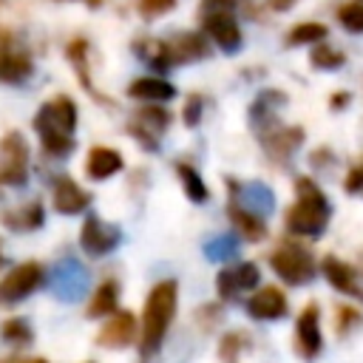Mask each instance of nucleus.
I'll return each mask as SVG.
<instances>
[{"instance_id": "obj_28", "label": "nucleus", "mask_w": 363, "mask_h": 363, "mask_svg": "<svg viewBox=\"0 0 363 363\" xmlns=\"http://www.w3.org/2000/svg\"><path fill=\"white\" fill-rule=\"evenodd\" d=\"M235 235H238V233H221V235L210 238V241L204 244V255H207L210 261H227V258H233L235 250H238V238H235Z\"/></svg>"}, {"instance_id": "obj_10", "label": "nucleus", "mask_w": 363, "mask_h": 363, "mask_svg": "<svg viewBox=\"0 0 363 363\" xmlns=\"http://www.w3.org/2000/svg\"><path fill=\"white\" fill-rule=\"evenodd\" d=\"M261 145H264V150L272 156V159H289L298 147H301V142H303V130L298 128V125H269V128H264L261 130Z\"/></svg>"}, {"instance_id": "obj_4", "label": "nucleus", "mask_w": 363, "mask_h": 363, "mask_svg": "<svg viewBox=\"0 0 363 363\" xmlns=\"http://www.w3.org/2000/svg\"><path fill=\"white\" fill-rule=\"evenodd\" d=\"M269 264H272L275 275L289 286H301V284L312 281V275H315L312 252L301 244H292V241L278 244L275 252L269 255Z\"/></svg>"}, {"instance_id": "obj_16", "label": "nucleus", "mask_w": 363, "mask_h": 363, "mask_svg": "<svg viewBox=\"0 0 363 363\" xmlns=\"http://www.w3.org/2000/svg\"><path fill=\"white\" fill-rule=\"evenodd\" d=\"M133 337H136V318L133 312L125 309V312H113V318L105 320V326L96 335V343L108 349H125L133 343Z\"/></svg>"}, {"instance_id": "obj_25", "label": "nucleus", "mask_w": 363, "mask_h": 363, "mask_svg": "<svg viewBox=\"0 0 363 363\" xmlns=\"http://www.w3.org/2000/svg\"><path fill=\"white\" fill-rule=\"evenodd\" d=\"M284 102H286V96H284L281 91H275V88L261 91V94L255 96L252 108H250V119H252L255 125H261V130H264V128L275 125V111H278Z\"/></svg>"}, {"instance_id": "obj_12", "label": "nucleus", "mask_w": 363, "mask_h": 363, "mask_svg": "<svg viewBox=\"0 0 363 363\" xmlns=\"http://www.w3.org/2000/svg\"><path fill=\"white\" fill-rule=\"evenodd\" d=\"M204 31L221 51H235L241 45V28L233 17V11H207L204 14Z\"/></svg>"}, {"instance_id": "obj_43", "label": "nucleus", "mask_w": 363, "mask_h": 363, "mask_svg": "<svg viewBox=\"0 0 363 363\" xmlns=\"http://www.w3.org/2000/svg\"><path fill=\"white\" fill-rule=\"evenodd\" d=\"M20 363H48L45 357H31V360H20Z\"/></svg>"}, {"instance_id": "obj_41", "label": "nucleus", "mask_w": 363, "mask_h": 363, "mask_svg": "<svg viewBox=\"0 0 363 363\" xmlns=\"http://www.w3.org/2000/svg\"><path fill=\"white\" fill-rule=\"evenodd\" d=\"M346 102H349V94H343V91H340V94H335V96H332V108H343V105H346Z\"/></svg>"}, {"instance_id": "obj_26", "label": "nucleus", "mask_w": 363, "mask_h": 363, "mask_svg": "<svg viewBox=\"0 0 363 363\" xmlns=\"http://www.w3.org/2000/svg\"><path fill=\"white\" fill-rule=\"evenodd\" d=\"M116 301H119V284L113 278H105L94 295H91V303H88V318H105L116 309Z\"/></svg>"}, {"instance_id": "obj_29", "label": "nucleus", "mask_w": 363, "mask_h": 363, "mask_svg": "<svg viewBox=\"0 0 363 363\" xmlns=\"http://www.w3.org/2000/svg\"><path fill=\"white\" fill-rule=\"evenodd\" d=\"M329 34V28L323 23H298L289 34H286V45H309V43H320Z\"/></svg>"}, {"instance_id": "obj_3", "label": "nucleus", "mask_w": 363, "mask_h": 363, "mask_svg": "<svg viewBox=\"0 0 363 363\" xmlns=\"http://www.w3.org/2000/svg\"><path fill=\"white\" fill-rule=\"evenodd\" d=\"M176 292L179 286L173 278L159 281L145 301V315H142V354L145 357L153 354L167 335V326L176 315Z\"/></svg>"}, {"instance_id": "obj_22", "label": "nucleus", "mask_w": 363, "mask_h": 363, "mask_svg": "<svg viewBox=\"0 0 363 363\" xmlns=\"http://www.w3.org/2000/svg\"><path fill=\"white\" fill-rule=\"evenodd\" d=\"M0 221H3L9 230L26 233V230H40L43 221H45V213H43V204H40V201H26V204H20V207H14V210H3Z\"/></svg>"}, {"instance_id": "obj_17", "label": "nucleus", "mask_w": 363, "mask_h": 363, "mask_svg": "<svg viewBox=\"0 0 363 363\" xmlns=\"http://www.w3.org/2000/svg\"><path fill=\"white\" fill-rule=\"evenodd\" d=\"M258 267L255 264H238V267H227V269H221L218 275H216V289H218V295L224 298V301H233L241 289H252L255 284H258Z\"/></svg>"}, {"instance_id": "obj_30", "label": "nucleus", "mask_w": 363, "mask_h": 363, "mask_svg": "<svg viewBox=\"0 0 363 363\" xmlns=\"http://www.w3.org/2000/svg\"><path fill=\"white\" fill-rule=\"evenodd\" d=\"M0 335H3L6 343H14V346H26V343H31V337H34V332H31V326H28L26 318H9V320L0 326Z\"/></svg>"}, {"instance_id": "obj_45", "label": "nucleus", "mask_w": 363, "mask_h": 363, "mask_svg": "<svg viewBox=\"0 0 363 363\" xmlns=\"http://www.w3.org/2000/svg\"><path fill=\"white\" fill-rule=\"evenodd\" d=\"M0 264H3V252H0Z\"/></svg>"}, {"instance_id": "obj_11", "label": "nucleus", "mask_w": 363, "mask_h": 363, "mask_svg": "<svg viewBox=\"0 0 363 363\" xmlns=\"http://www.w3.org/2000/svg\"><path fill=\"white\" fill-rule=\"evenodd\" d=\"M227 182H230V201L233 204H238V207H244L250 213H258V216H267L272 210L275 196H272V190L267 184H261V182L235 184L233 179H227Z\"/></svg>"}, {"instance_id": "obj_37", "label": "nucleus", "mask_w": 363, "mask_h": 363, "mask_svg": "<svg viewBox=\"0 0 363 363\" xmlns=\"http://www.w3.org/2000/svg\"><path fill=\"white\" fill-rule=\"evenodd\" d=\"M343 190H346V193H360V190H363V162H357V164L346 173Z\"/></svg>"}, {"instance_id": "obj_7", "label": "nucleus", "mask_w": 363, "mask_h": 363, "mask_svg": "<svg viewBox=\"0 0 363 363\" xmlns=\"http://www.w3.org/2000/svg\"><path fill=\"white\" fill-rule=\"evenodd\" d=\"M323 349V337H320V306L318 303H306L298 315L295 323V352L303 360H315Z\"/></svg>"}, {"instance_id": "obj_39", "label": "nucleus", "mask_w": 363, "mask_h": 363, "mask_svg": "<svg viewBox=\"0 0 363 363\" xmlns=\"http://www.w3.org/2000/svg\"><path fill=\"white\" fill-rule=\"evenodd\" d=\"M201 116V96H190L187 105H184V122L187 125H196Z\"/></svg>"}, {"instance_id": "obj_34", "label": "nucleus", "mask_w": 363, "mask_h": 363, "mask_svg": "<svg viewBox=\"0 0 363 363\" xmlns=\"http://www.w3.org/2000/svg\"><path fill=\"white\" fill-rule=\"evenodd\" d=\"M337 17H340V23H343L346 31L360 34V31H363V0H352V3L340 6Z\"/></svg>"}, {"instance_id": "obj_18", "label": "nucleus", "mask_w": 363, "mask_h": 363, "mask_svg": "<svg viewBox=\"0 0 363 363\" xmlns=\"http://www.w3.org/2000/svg\"><path fill=\"white\" fill-rule=\"evenodd\" d=\"M31 71H34V62H31L28 51L14 45L11 40H6V45L0 51V82L20 85L23 79L31 77Z\"/></svg>"}, {"instance_id": "obj_42", "label": "nucleus", "mask_w": 363, "mask_h": 363, "mask_svg": "<svg viewBox=\"0 0 363 363\" xmlns=\"http://www.w3.org/2000/svg\"><path fill=\"white\" fill-rule=\"evenodd\" d=\"M295 0H269V6L275 9V11H284V9H289Z\"/></svg>"}, {"instance_id": "obj_44", "label": "nucleus", "mask_w": 363, "mask_h": 363, "mask_svg": "<svg viewBox=\"0 0 363 363\" xmlns=\"http://www.w3.org/2000/svg\"><path fill=\"white\" fill-rule=\"evenodd\" d=\"M6 40H9V37H3V31H0V51H3V45H6Z\"/></svg>"}, {"instance_id": "obj_6", "label": "nucleus", "mask_w": 363, "mask_h": 363, "mask_svg": "<svg viewBox=\"0 0 363 363\" xmlns=\"http://www.w3.org/2000/svg\"><path fill=\"white\" fill-rule=\"evenodd\" d=\"M45 278V269L43 264L37 261H26L20 267H14L3 281H0V306L6 303H17L23 298H28Z\"/></svg>"}, {"instance_id": "obj_36", "label": "nucleus", "mask_w": 363, "mask_h": 363, "mask_svg": "<svg viewBox=\"0 0 363 363\" xmlns=\"http://www.w3.org/2000/svg\"><path fill=\"white\" fill-rule=\"evenodd\" d=\"M176 6V0H139V11L142 17L153 20V17H162L164 11H170Z\"/></svg>"}, {"instance_id": "obj_31", "label": "nucleus", "mask_w": 363, "mask_h": 363, "mask_svg": "<svg viewBox=\"0 0 363 363\" xmlns=\"http://www.w3.org/2000/svg\"><path fill=\"white\" fill-rule=\"evenodd\" d=\"M68 60L74 62V68H77V74H79L85 91L94 94V85H91V77H88V43H85V40H74V43L68 45Z\"/></svg>"}, {"instance_id": "obj_15", "label": "nucleus", "mask_w": 363, "mask_h": 363, "mask_svg": "<svg viewBox=\"0 0 363 363\" xmlns=\"http://www.w3.org/2000/svg\"><path fill=\"white\" fill-rule=\"evenodd\" d=\"M88 286V272L74 258H62L54 269V295L62 301H74Z\"/></svg>"}, {"instance_id": "obj_33", "label": "nucleus", "mask_w": 363, "mask_h": 363, "mask_svg": "<svg viewBox=\"0 0 363 363\" xmlns=\"http://www.w3.org/2000/svg\"><path fill=\"white\" fill-rule=\"evenodd\" d=\"M247 346H250L247 335H241V332H230V335H224V337L218 340V357H221L224 363H235L238 354H241Z\"/></svg>"}, {"instance_id": "obj_9", "label": "nucleus", "mask_w": 363, "mask_h": 363, "mask_svg": "<svg viewBox=\"0 0 363 363\" xmlns=\"http://www.w3.org/2000/svg\"><path fill=\"white\" fill-rule=\"evenodd\" d=\"M170 125V113L159 105H145L133 113L128 130L136 136V142H142L145 147H156L159 145V136L167 130Z\"/></svg>"}, {"instance_id": "obj_40", "label": "nucleus", "mask_w": 363, "mask_h": 363, "mask_svg": "<svg viewBox=\"0 0 363 363\" xmlns=\"http://www.w3.org/2000/svg\"><path fill=\"white\" fill-rule=\"evenodd\" d=\"M235 0H204V11H230Z\"/></svg>"}, {"instance_id": "obj_27", "label": "nucleus", "mask_w": 363, "mask_h": 363, "mask_svg": "<svg viewBox=\"0 0 363 363\" xmlns=\"http://www.w3.org/2000/svg\"><path fill=\"white\" fill-rule=\"evenodd\" d=\"M176 173H179V179H182L184 196H187L193 204H204V201L210 199V190H207V184L201 182V173H199L193 164L179 162V164H176Z\"/></svg>"}, {"instance_id": "obj_38", "label": "nucleus", "mask_w": 363, "mask_h": 363, "mask_svg": "<svg viewBox=\"0 0 363 363\" xmlns=\"http://www.w3.org/2000/svg\"><path fill=\"white\" fill-rule=\"evenodd\" d=\"M218 318H221V309H218L216 303L199 309V323H201V329H210L213 323H218Z\"/></svg>"}, {"instance_id": "obj_35", "label": "nucleus", "mask_w": 363, "mask_h": 363, "mask_svg": "<svg viewBox=\"0 0 363 363\" xmlns=\"http://www.w3.org/2000/svg\"><path fill=\"white\" fill-rule=\"evenodd\" d=\"M335 315H337V318H335V329H337V335H349V332L357 329L360 320H363L360 309H354V306H337Z\"/></svg>"}, {"instance_id": "obj_24", "label": "nucleus", "mask_w": 363, "mask_h": 363, "mask_svg": "<svg viewBox=\"0 0 363 363\" xmlns=\"http://www.w3.org/2000/svg\"><path fill=\"white\" fill-rule=\"evenodd\" d=\"M128 94L133 99H142V102H164V99H173L176 96V88L167 82V79H159V77H139L130 82Z\"/></svg>"}, {"instance_id": "obj_19", "label": "nucleus", "mask_w": 363, "mask_h": 363, "mask_svg": "<svg viewBox=\"0 0 363 363\" xmlns=\"http://www.w3.org/2000/svg\"><path fill=\"white\" fill-rule=\"evenodd\" d=\"M164 48H167V62L170 65H179V62H190V60H201L207 57L210 45L201 34H190V31H179L176 37L164 40Z\"/></svg>"}, {"instance_id": "obj_1", "label": "nucleus", "mask_w": 363, "mask_h": 363, "mask_svg": "<svg viewBox=\"0 0 363 363\" xmlns=\"http://www.w3.org/2000/svg\"><path fill=\"white\" fill-rule=\"evenodd\" d=\"M74 128H77V105L71 102V96L48 99L34 116V130L40 136V145L54 159H62L74 150Z\"/></svg>"}, {"instance_id": "obj_5", "label": "nucleus", "mask_w": 363, "mask_h": 363, "mask_svg": "<svg viewBox=\"0 0 363 363\" xmlns=\"http://www.w3.org/2000/svg\"><path fill=\"white\" fill-rule=\"evenodd\" d=\"M28 179V142L20 130H9L0 139V184H26Z\"/></svg>"}, {"instance_id": "obj_2", "label": "nucleus", "mask_w": 363, "mask_h": 363, "mask_svg": "<svg viewBox=\"0 0 363 363\" xmlns=\"http://www.w3.org/2000/svg\"><path fill=\"white\" fill-rule=\"evenodd\" d=\"M329 216H332V207H329L323 190L312 179L298 176L295 179V204L286 213V230L292 235H320Z\"/></svg>"}, {"instance_id": "obj_21", "label": "nucleus", "mask_w": 363, "mask_h": 363, "mask_svg": "<svg viewBox=\"0 0 363 363\" xmlns=\"http://www.w3.org/2000/svg\"><path fill=\"white\" fill-rule=\"evenodd\" d=\"M119 170H122V156H119V150L105 147V145H96V147L88 150L85 173H88L91 179L102 182V179H111V176L119 173Z\"/></svg>"}, {"instance_id": "obj_20", "label": "nucleus", "mask_w": 363, "mask_h": 363, "mask_svg": "<svg viewBox=\"0 0 363 363\" xmlns=\"http://www.w3.org/2000/svg\"><path fill=\"white\" fill-rule=\"evenodd\" d=\"M320 267H323L326 281H329L337 292L352 295V298H363V289H360V284H357V275H354V269H352L346 261H340L337 255H326Z\"/></svg>"}, {"instance_id": "obj_14", "label": "nucleus", "mask_w": 363, "mask_h": 363, "mask_svg": "<svg viewBox=\"0 0 363 363\" xmlns=\"http://www.w3.org/2000/svg\"><path fill=\"white\" fill-rule=\"evenodd\" d=\"M286 309H289L286 295L278 286H261L247 301V312L255 320H278V318L286 315Z\"/></svg>"}, {"instance_id": "obj_13", "label": "nucleus", "mask_w": 363, "mask_h": 363, "mask_svg": "<svg viewBox=\"0 0 363 363\" xmlns=\"http://www.w3.org/2000/svg\"><path fill=\"white\" fill-rule=\"evenodd\" d=\"M51 201L54 210L62 216H77L91 204V193L82 190L71 176H60L54 179V190H51Z\"/></svg>"}, {"instance_id": "obj_32", "label": "nucleus", "mask_w": 363, "mask_h": 363, "mask_svg": "<svg viewBox=\"0 0 363 363\" xmlns=\"http://www.w3.org/2000/svg\"><path fill=\"white\" fill-rule=\"evenodd\" d=\"M309 60H312V65L320 68V71H335V68H340V65L346 62V57H343L337 48H332V45H315L312 54H309Z\"/></svg>"}, {"instance_id": "obj_8", "label": "nucleus", "mask_w": 363, "mask_h": 363, "mask_svg": "<svg viewBox=\"0 0 363 363\" xmlns=\"http://www.w3.org/2000/svg\"><path fill=\"white\" fill-rule=\"evenodd\" d=\"M122 241V230L116 224H108L96 216H88L82 221V230H79V247L88 252V255H108L111 250H116Z\"/></svg>"}, {"instance_id": "obj_23", "label": "nucleus", "mask_w": 363, "mask_h": 363, "mask_svg": "<svg viewBox=\"0 0 363 363\" xmlns=\"http://www.w3.org/2000/svg\"><path fill=\"white\" fill-rule=\"evenodd\" d=\"M227 213H230L233 230H235L241 238H247V241H261V238H267V224H264V216L250 213V210H244V207H238V204H233V201H230Z\"/></svg>"}]
</instances>
